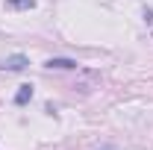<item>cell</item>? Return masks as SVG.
<instances>
[{
  "mask_svg": "<svg viewBox=\"0 0 153 150\" xmlns=\"http://www.w3.org/2000/svg\"><path fill=\"white\" fill-rule=\"evenodd\" d=\"M6 6H9V9H33L36 0H9Z\"/></svg>",
  "mask_w": 153,
  "mask_h": 150,
  "instance_id": "277c9868",
  "label": "cell"
},
{
  "mask_svg": "<svg viewBox=\"0 0 153 150\" xmlns=\"http://www.w3.org/2000/svg\"><path fill=\"white\" fill-rule=\"evenodd\" d=\"M44 65H47L50 71H74V68H76L74 59H65V56H53V59H47Z\"/></svg>",
  "mask_w": 153,
  "mask_h": 150,
  "instance_id": "7a4b0ae2",
  "label": "cell"
},
{
  "mask_svg": "<svg viewBox=\"0 0 153 150\" xmlns=\"http://www.w3.org/2000/svg\"><path fill=\"white\" fill-rule=\"evenodd\" d=\"M30 100H33V85L27 82V85H21V88H18V94H15V103H18V106H24V103H30Z\"/></svg>",
  "mask_w": 153,
  "mask_h": 150,
  "instance_id": "3957f363",
  "label": "cell"
},
{
  "mask_svg": "<svg viewBox=\"0 0 153 150\" xmlns=\"http://www.w3.org/2000/svg\"><path fill=\"white\" fill-rule=\"evenodd\" d=\"M27 65H30V59L24 56V53H15V56H6L3 62H0V68H3V71H24Z\"/></svg>",
  "mask_w": 153,
  "mask_h": 150,
  "instance_id": "6da1fadb",
  "label": "cell"
}]
</instances>
